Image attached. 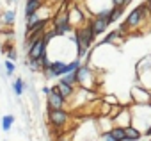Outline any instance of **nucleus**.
Returning a JSON list of instances; mask_svg holds the SVG:
<instances>
[{
  "instance_id": "obj_2",
  "label": "nucleus",
  "mask_w": 151,
  "mask_h": 141,
  "mask_svg": "<svg viewBox=\"0 0 151 141\" xmlns=\"http://www.w3.org/2000/svg\"><path fill=\"white\" fill-rule=\"evenodd\" d=\"M71 120L69 111L66 109H48V121L50 125L57 127V129H64Z\"/></svg>"
},
{
  "instance_id": "obj_25",
  "label": "nucleus",
  "mask_w": 151,
  "mask_h": 141,
  "mask_svg": "<svg viewBox=\"0 0 151 141\" xmlns=\"http://www.w3.org/2000/svg\"><path fill=\"white\" fill-rule=\"evenodd\" d=\"M25 2H29V0H25Z\"/></svg>"
},
{
  "instance_id": "obj_1",
  "label": "nucleus",
  "mask_w": 151,
  "mask_h": 141,
  "mask_svg": "<svg viewBox=\"0 0 151 141\" xmlns=\"http://www.w3.org/2000/svg\"><path fill=\"white\" fill-rule=\"evenodd\" d=\"M130 113H132V125L144 134L151 127V104H147V105L132 104Z\"/></svg>"
},
{
  "instance_id": "obj_18",
  "label": "nucleus",
  "mask_w": 151,
  "mask_h": 141,
  "mask_svg": "<svg viewBox=\"0 0 151 141\" xmlns=\"http://www.w3.org/2000/svg\"><path fill=\"white\" fill-rule=\"evenodd\" d=\"M25 64L29 66V70H30L32 73H36V72H41L39 63H37V61H34V59H25Z\"/></svg>"
},
{
  "instance_id": "obj_16",
  "label": "nucleus",
  "mask_w": 151,
  "mask_h": 141,
  "mask_svg": "<svg viewBox=\"0 0 151 141\" xmlns=\"http://www.w3.org/2000/svg\"><path fill=\"white\" fill-rule=\"evenodd\" d=\"M110 136H112L116 141H126V136H124V129H121V127H114V129L110 130Z\"/></svg>"
},
{
  "instance_id": "obj_9",
  "label": "nucleus",
  "mask_w": 151,
  "mask_h": 141,
  "mask_svg": "<svg viewBox=\"0 0 151 141\" xmlns=\"http://www.w3.org/2000/svg\"><path fill=\"white\" fill-rule=\"evenodd\" d=\"M43 2H45V0H29V2H25V9H23L25 18H29L30 15L37 13V11L43 7Z\"/></svg>"
},
{
  "instance_id": "obj_6",
  "label": "nucleus",
  "mask_w": 151,
  "mask_h": 141,
  "mask_svg": "<svg viewBox=\"0 0 151 141\" xmlns=\"http://www.w3.org/2000/svg\"><path fill=\"white\" fill-rule=\"evenodd\" d=\"M128 125H132V113H130V105H124V109L116 116V120H114V127H121V129H124V127H128Z\"/></svg>"
},
{
  "instance_id": "obj_20",
  "label": "nucleus",
  "mask_w": 151,
  "mask_h": 141,
  "mask_svg": "<svg viewBox=\"0 0 151 141\" xmlns=\"http://www.w3.org/2000/svg\"><path fill=\"white\" fill-rule=\"evenodd\" d=\"M57 141H73V137H71V134H62L57 137Z\"/></svg>"
},
{
  "instance_id": "obj_26",
  "label": "nucleus",
  "mask_w": 151,
  "mask_h": 141,
  "mask_svg": "<svg viewBox=\"0 0 151 141\" xmlns=\"http://www.w3.org/2000/svg\"><path fill=\"white\" fill-rule=\"evenodd\" d=\"M147 141H151V139H147Z\"/></svg>"
},
{
  "instance_id": "obj_27",
  "label": "nucleus",
  "mask_w": 151,
  "mask_h": 141,
  "mask_svg": "<svg viewBox=\"0 0 151 141\" xmlns=\"http://www.w3.org/2000/svg\"><path fill=\"white\" fill-rule=\"evenodd\" d=\"M4 141H6V139H4Z\"/></svg>"
},
{
  "instance_id": "obj_11",
  "label": "nucleus",
  "mask_w": 151,
  "mask_h": 141,
  "mask_svg": "<svg viewBox=\"0 0 151 141\" xmlns=\"http://www.w3.org/2000/svg\"><path fill=\"white\" fill-rule=\"evenodd\" d=\"M25 89H27V82H25L22 77H18V79L13 82V91H14V95H16V97H22Z\"/></svg>"
},
{
  "instance_id": "obj_24",
  "label": "nucleus",
  "mask_w": 151,
  "mask_h": 141,
  "mask_svg": "<svg viewBox=\"0 0 151 141\" xmlns=\"http://www.w3.org/2000/svg\"><path fill=\"white\" fill-rule=\"evenodd\" d=\"M11 2H18V0H11Z\"/></svg>"
},
{
  "instance_id": "obj_3",
  "label": "nucleus",
  "mask_w": 151,
  "mask_h": 141,
  "mask_svg": "<svg viewBox=\"0 0 151 141\" xmlns=\"http://www.w3.org/2000/svg\"><path fill=\"white\" fill-rule=\"evenodd\" d=\"M144 22H147L146 18H144V15H142V9H140V6H137V7H133L128 15H126V20H124V23H126V27H128V31H135L137 27H140ZM151 22V20H149Z\"/></svg>"
},
{
  "instance_id": "obj_21",
  "label": "nucleus",
  "mask_w": 151,
  "mask_h": 141,
  "mask_svg": "<svg viewBox=\"0 0 151 141\" xmlns=\"http://www.w3.org/2000/svg\"><path fill=\"white\" fill-rule=\"evenodd\" d=\"M50 91H52V88H50V86H43V88H41V93H43V95H46V97L50 95Z\"/></svg>"
},
{
  "instance_id": "obj_19",
  "label": "nucleus",
  "mask_w": 151,
  "mask_h": 141,
  "mask_svg": "<svg viewBox=\"0 0 151 141\" xmlns=\"http://www.w3.org/2000/svg\"><path fill=\"white\" fill-rule=\"evenodd\" d=\"M6 55H7V59L13 61V63L18 59V54H16V50H14L13 47H7V48H6Z\"/></svg>"
},
{
  "instance_id": "obj_14",
  "label": "nucleus",
  "mask_w": 151,
  "mask_h": 141,
  "mask_svg": "<svg viewBox=\"0 0 151 141\" xmlns=\"http://www.w3.org/2000/svg\"><path fill=\"white\" fill-rule=\"evenodd\" d=\"M123 15H124V7H112V15H110V20H109V23L112 25V23L119 22Z\"/></svg>"
},
{
  "instance_id": "obj_15",
  "label": "nucleus",
  "mask_w": 151,
  "mask_h": 141,
  "mask_svg": "<svg viewBox=\"0 0 151 141\" xmlns=\"http://www.w3.org/2000/svg\"><path fill=\"white\" fill-rule=\"evenodd\" d=\"M13 123H14V116H13V114H6V116L2 118V130H4V132H9L11 127H13Z\"/></svg>"
},
{
  "instance_id": "obj_4",
  "label": "nucleus",
  "mask_w": 151,
  "mask_h": 141,
  "mask_svg": "<svg viewBox=\"0 0 151 141\" xmlns=\"http://www.w3.org/2000/svg\"><path fill=\"white\" fill-rule=\"evenodd\" d=\"M132 104H139V105H147L151 104V93L142 88V86H133L132 88Z\"/></svg>"
},
{
  "instance_id": "obj_13",
  "label": "nucleus",
  "mask_w": 151,
  "mask_h": 141,
  "mask_svg": "<svg viewBox=\"0 0 151 141\" xmlns=\"http://www.w3.org/2000/svg\"><path fill=\"white\" fill-rule=\"evenodd\" d=\"M60 82H64V84H68V86H75V88H77L78 86V81H77V73H68V75H64V77H60L59 79Z\"/></svg>"
},
{
  "instance_id": "obj_22",
  "label": "nucleus",
  "mask_w": 151,
  "mask_h": 141,
  "mask_svg": "<svg viewBox=\"0 0 151 141\" xmlns=\"http://www.w3.org/2000/svg\"><path fill=\"white\" fill-rule=\"evenodd\" d=\"M101 139H103V141H116V139H114V137L110 136V132H107V134H103V136H101Z\"/></svg>"
},
{
  "instance_id": "obj_7",
  "label": "nucleus",
  "mask_w": 151,
  "mask_h": 141,
  "mask_svg": "<svg viewBox=\"0 0 151 141\" xmlns=\"http://www.w3.org/2000/svg\"><path fill=\"white\" fill-rule=\"evenodd\" d=\"M89 25H91L93 32L96 34V38H98L100 34H105V32L109 31V27H110L109 20H100V18H89Z\"/></svg>"
},
{
  "instance_id": "obj_23",
  "label": "nucleus",
  "mask_w": 151,
  "mask_h": 141,
  "mask_svg": "<svg viewBox=\"0 0 151 141\" xmlns=\"http://www.w3.org/2000/svg\"><path fill=\"white\" fill-rule=\"evenodd\" d=\"M132 2H133V0H123V6H124V7H128Z\"/></svg>"
},
{
  "instance_id": "obj_17",
  "label": "nucleus",
  "mask_w": 151,
  "mask_h": 141,
  "mask_svg": "<svg viewBox=\"0 0 151 141\" xmlns=\"http://www.w3.org/2000/svg\"><path fill=\"white\" fill-rule=\"evenodd\" d=\"M4 68H6V75H7V77H11V75L16 72V64H14L13 61H9V59L4 61Z\"/></svg>"
},
{
  "instance_id": "obj_12",
  "label": "nucleus",
  "mask_w": 151,
  "mask_h": 141,
  "mask_svg": "<svg viewBox=\"0 0 151 141\" xmlns=\"http://www.w3.org/2000/svg\"><path fill=\"white\" fill-rule=\"evenodd\" d=\"M14 20H16V11H14V9L4 11V15H2V23H4V25H13Z\"/></svg>"
},
{
  "instance_id": "obj_8",
  "label": "nucleus",
  "mask_w": 151,
  "mask_h": 141,
  "mask_svg": "<svg viewBox=\"0 0 151 141\" xmlns=\"http://www.w3.org/2000/svg\"><path fill=\"white\" fill-rule=\"evenodd\" d=\"M55 88H57V91L60 93V97L68 102V100H71L73 97H75V93H77V88H75V86H68V84H64V82H57L55 84Z\"/></svg>"
},
{
  "instance_id": "obj_10",
  "label": "nucleus",
  "mask_w": 151,
  "mask_h": 141,
  "mask_svg": "<svg viewBox=\"0 0 151 141\" xmlns=\"http://www.w3.org/2000/svg\"><path fill=\"white\" fill-rule=\"evenodd\" d=\"M124 136H126V141H139V139H142V132L137 130L133 125L124 127Z\"/></svg>"
},
{
  "instance_id": "obj_5",
  "label": "nucleus",
  "mask_w": 151,
  "mask_h": 141,
  "mask_svg": "<svg viewBox=\"0 0 151 141\" xmlns=\"http://www.w3.org/2000/svg\"><path fill=\"white\" fill-rule=\"evenodd\" d=\"M46 104H48V109H64L66 100L60 97V93L57 91V88L52 86V91H50V95L46 97Z\"/></svg>"
}]
</instances>
